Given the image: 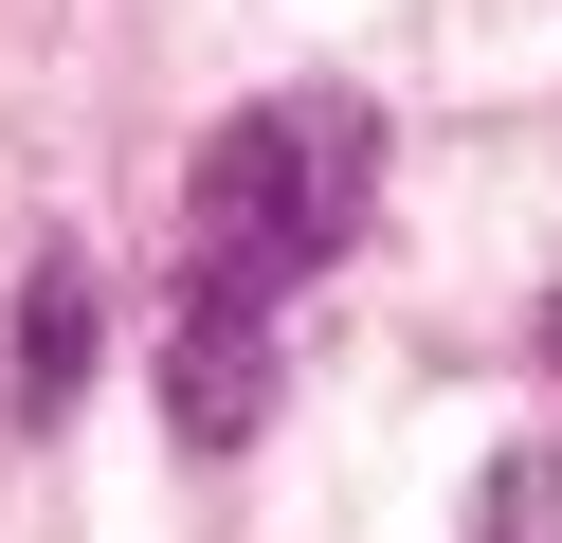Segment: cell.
<instances>
[{
    "instance_id": "7a4b0ae2",
    "label": "cell",
    "mask_w": 562,
    "mask_h": 543,
    "mask_svg": "<svg viewBox=\"0 0 562 543\" xmlns=\"http://www.w3.org/2000/svg\"><path fill=\"white\" fill-rule=\"evenodd\" d=\"M91 326H110L91 253H37V290H19V417H74V381H91Z\"/></svg>"
},
{
    "instance_id": "277c9868",
    "label": "cell",
    "mask_w": 562,
    "mask_h": 543,
    "mask_svg": "<svg viewBox=\"0 0 562 543\" xmlns=\"http://www.w3.org/2000/svg\"><path fill=\"white\" fill-rule=\"evenodd\" d=\"M544 362H562V290H544Z\"/></svg>"
},
{
    "instance_id": "6da1fadb",
    "label": "cell",
    "mask_w": 562,
    "mask_h": 543,
    "mask_svg": "<svg viewBox=\"0 0 562 543\" xmlns=\"http://www.w3.org/2000/svg\"><path fill=\"white\" fill-rule=\"evenodd\" d=\"M381 217V109L363 91H272L182 163V290L291 308L308 272H345Z\"/></svg>"
},
{
    "instance_id": "3957f363",
    "label": "cell",
    "mask_w": 562,
    "mask_h": 543,
    "mask_svg": "<svg viewBox=\"0 0 562 543\" xmlns=\"http://www.w3.org/2000/svg\"><path fill=\"white\" fill-rule=\"evenodd\" d=\"M472 543H562V453H508V471H490Z\"/></svg>"
}]
</instances>
